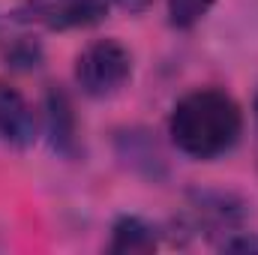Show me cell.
<instances>
[{"label": "cell", "mask_w": 258, "mask_h": 255, "mask_svg": "<svg viewBox=\"0 0 258 255\" xmlns=\"http://www.w3.org/2000/svg\"><path fill=\"white\" fill-rule=\"evenodd\" d=\"M243 132V111L231 93L219 87H198L180 96L168 114V135L174 147L189 156L210 162L228 153Z\"/></svg>", "instance_id": "cell-1"}, {"label": "cell", "mask_w": 258, "mask_h": 255, "mask_svg": "<svg viewBox=\"0 0 258 255\" xmlns=\"http://www.w3.org/2000/svg\"><path fill=\"white\" fill-rule=\"evenodd\" d=\"M75 84L90 99H108L120 93L132 78V57L117 39H96L75 57Z\"/></svg>", "instance_id": "cell-2"}, {"label": "cell", "mask_w": 258, "mask_h": 255, "mask_svg": "<svg viewBox=\"0 0 258 255\" xmlns=\"http://www.w3.org/2000/svg\"><path fill=\"white\" fill-rule=\"evenodd\" d=\"M108 0H24L12 18L18 24H39L48 30L93 27L108 15Z\"/></svg>", "instance_id": "cell-3"}, {"label": "cell", "mask_w": 258, "mask_h": 255, "mask_svg": "<svg viewBox=\"0 0 258 255\" xmlns=\"http://www.w3.org/2000/svg\"><path fill=\"white\" fill-rule=\"evenodd\" d=\"M249 216V204L225 189H189L183 225L189 231H237Z\"/></svg>", "instance_id": "cell-4"}, {"label": "cell", "mask_w": 258, "mask_h": 255, "mask_svg": "<svg viewBox=\"0 0 258 255\" xmlns=\"http://www.w3.org/2000/svg\"><path fill=\"white\" fill-rule=\"evenodd\" d=\"M42 117H45V138L48 147L63 156V159H78L81 156V135H78V117L72 108V99L60 84H51L45 90L42 102Z\"/></svg>", "instance_id": "cell-5"}, {"label": "cell", "mask_w": 258, "mask_h": 255, "mask_svg": "<svg viewBox=\"0 0 258 255\" xmlns=\"http://www.w3.org/2000/svg\"><path fill=\"white\" fill-rule=\"evenodd\" d=\"M36 111L33 105L24 99V93L6 81H0V141L15 147V150H24L36 141Z\"/></svg>", "instance_id": "cell-6"}, {"label": "cell", "mask_w": 258, "mask_h": 255, "mask_svg": "<svg viewBox=\"0 0 258 255\" xmlns=\"http://www.w3.org/2000/svg\"><path fill=\"white\" fill-rule=\"evenodd\" d=\"M114 150H117V159L126 165L129 171H135L144 180L156 183V180H162L168 174L165 153L159 150L156 138L150 132H144V129H123V132H117Z\"/></svg>", "instance_id": "cell-7"}, {"label": "cell", "mask_w": 258, "mask_h": 255, "mask_svg": "<svg viewBox=\"0 0 258 255\" xmlns=\"http://www.w3.org/2000/svg\"><path fill=\"white\" fill-rule=\"evenodd\" d=\"M156 246H159V231L144 216L123 213V216L114 219V225H111V243H108L111 252L144 255V252H153Z\"/></svg>", "instance_id": "cell-8"}, {"label": "cell", "mask_w": 258, "mask_h": 255, "mask_svg": "<svg viewBox=\"0 0 258 255\" xmlns=\"http://www.w3.org/2000/svg\"><path fill=\"white\" fill-rule=\"evenodd\" d=\"M216 0H168V21L177 30L195 27L213 6Z\"/></svg>", "instance_id": "cell-9"}, {"label": "cell", "mask_w": 258, "mask_h": 255, "mask_svg": "<svg viewBox=\"0 0 258 255\" xmlns=\"http://www.w3.org/2000/svg\"><path fill=\"white\" fill-rule=\"evenodd\" d=\"M3 57H6V66H12L18 72H30V69H36L42 63V45L36 39H30V36H21L6 48Z\"/></svg>", "instance_id": "cell-10"}, {"label": "cell", "mask_w": 258, "mask_h": 255, "mask_svg": "<svg viewBox=\"0 0 258 255\" xmlns=\"http://www.w3.org/2000/svg\"><path fill=\"white\" fill-rule=\"evenodd\" d=\"M219 249H222V252H258V234H249V231H234V234L222 237Z\"/></svg>", "instance_id": "cell-11"}, {"label": "cell", "mask_w": 258, "mask_h": 255, "mask_svg": "<svg viewBox=\"0 0 258 255\" xmlns=\"http://www.w3.org/2000/svg\"><path fill=\"white\" fill-rule=\"evenodd\" d=\"M150 3H153V0H117V6L126 9V12H144Z\"/></svg>", "instance_id": "cell-12"}, {"label": "cell", "mask_w": 258, "mask_h": 255, "mask_svg": "<svg viewBox=\"0 0 258 255\" xmlns=\"http://www.w3.org/2000/svg\"><path fill=\"white\" fill-rule=\"evenodd\" d=\"M255 117H258V96H255Z\"/></svg>", "instance_id": "cell-13"}]
</instances>
